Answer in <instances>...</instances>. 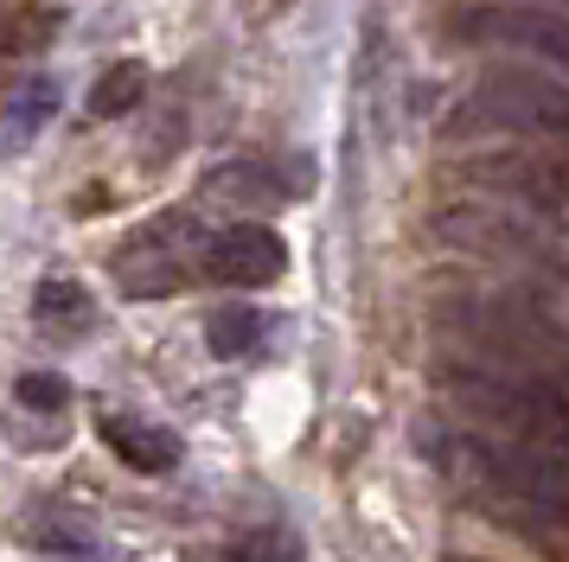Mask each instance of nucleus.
Returning a JSON list of instances; mask_svg holds the SVG:
<instances>
[{"instance_id": "nucleus-1", "label": "nucleus", "mask_w": 569, "mask_h": 562, "mask_svg": "<svg viewBox=\"0 0 569 562\" xmlns=\"http://www.w3.org/2000/svg\"><path fill=\"white\" fill-rule=\"evenodd\" d=\"M448 403L467 429L480 434H512V441H569V403L550 390V378L499 371V364H448Z\"/></svg>"}, {"instance_id": "nucleus-2", "label": "nucleus", "mask_w": 569, "mask_h": 562, "mask_svg": "<svg viewBox=\"0 0 569 562\" xmlns=\"http://www.w3.org/2000/svg\"><path fill=\"white\" fill-rule=\"evenodd\" d=\"M569 224H550L538 211L518 204H455L436 218V237L455 250L480 255V262H506V269H531V275H569Z\"/></svg>"}, {"instance_id": "nucleus-3", "label": "nucleus", "mask_w": 569, "mask_h": 562, "mask_svg": "<svg viewBox=\"0 0 569 562\" xmlns=\"http://www.w3.org/2000/svg\"><path fill=\"white\" fill-rule=\"evenodd\" d=\"M461 122L512 128V134H563L569 141V83L538 71H492L467 90Z\"/></svg>"}, {"instance_id": "nucleus-4", "label": "nucleus", "mask_w": 569, "mask_h": 562, "mask_svg": "<svg viewBox=\"0 0 569 562\" xmlns=\"http://www.w3.org/2000/svg\"><path fill=\"white\" fill-rule=\"evenodd\" d=\"M473 179L487 185L492 199L518 204V211H538L550 224L569 218V167L557 160H531V153H487L473 160Z\"/></svg>"}, {"instance_id": "nucleus-5", "label": "nucleus", "mask_w": 569, "mask_h": 562, "mask_svg": "<svg viewBox=\"0 0 569 562\" xmlns=\"http://www.w3.org/2000/svg\"><path fill=\"white\" fill-rule=\"evenodd\" d=\"M467 32L487 46L525 51V58L569 77V20L543 13V7H480V13H467Z\"/></svg>"}, {"instance_id": "nucleus-6", "label": "nucleus", "mask_w": 569, "mask_h": 562, "mask_svg": "<svg viewBox=\"0 0 569 562\" xmlns=\"http://www.w3.org/2000/svg\"><path fill=\"white\" fill-rule=\"evenodd\" d=\"M206 275L231 281V288H269V281L288 275V243L269 224H231L206 243Z\"/></svg>"}, {"instance_id": "nucleus-7", "label": "nucleus", "mask_w": 569, "mask_h": 562, "mask_svg": "<svg viewBox=\"0 0 569 562\" xmlns=\"http://www.w3.org/2000/svg\"><path fill=\"white\" fill-rule=\"evenodd\" d=\"M97 434L129 460L134 473H167V466H180V441L160 429V422L129 415V409H103V415H97Z\"/></svg>"}, {"instance_id": "nucleus-8", "label": "nucleus", "mask_w": 569, "mask_h": 562, "mask_svg": "<svg viewBox=\"0 0 569 562\" xmlns=\"http://www.w3.org/2000/svg\"><path fill=\"white\" fill-rule=\"evenodd\" d=\"M90 320H97V307L83 294V281H71V275L39 281V294H32V327L46 332V339H83Z\"/></svg>"}, {"instance_id": "nucleus-9", "label": "nucleus", "mask_w": 569, "mask_h": 562, "mask_svg": "<svg viewBox=\"0 0 569 562\" xmlns=\"http://www.w3.org/2000/svg\"><path fill=\"white\" fill-rule=\"evenodd\" d=\"M186 269L173 250H160V237H141L129 255H122V288L129 294H167V288H180Z\"/></svg>"}, {"instance_id": "nucleus-10", "label": "nucleus", "mask_w": 569, "mask_h": 562, "mask_svg": "<svg viewBox=\"0 0 569 562\" xmlns=\"http://www.w3.org/2000/svg\"><path fill=\"white\" fill-rule=\"evenodd\" d=\"M262 320L257 307H218L211 313V327H206V345H211V358H243V352H257L262 345Z\"/></svg>"}, {"instance_id": "nucleus-11", "label": "nucleus", "mask_w": 569, "mask_h": 562, "mask_svg": "<svg viewBox=\"0 0 569 562\" xmlns=\"http://www.w3.org/2000/svg\"><path fill=\"white\" fill-rule=\"evenodd\" d=\"M141 90H148V71L141 64H116V71L97 77V90H90V116H129L134 102H141Z\"/></svg>"}, {"instance_id": "nucleus-12", "label": "nucleus", "mask_w": 569, "mask_h": 562, "mask_svg": "<svg viewBox=\"0 0 569 562\" xmlns=\"http://www.w3.org/2000/svg\"><path fill=\"white\" fill-rule=\"evenodd\" d=\"M52 109H58V83L52 77H27L20 90H7V116H13L20 128H39Z\"/></svg>"}, {"instance_id": "nucleus-13", "label": "nucleus", "mask_w": 569, "mask_h": 562, "mask_svg": "<svg viewBox=\"0 0 569 562\" xmlns=\"http://www.w3.org/2000/svg\"><path fill=\"white\" fill-rule=\"evenodd\" d=\"M262 167H224V173L211 179V192L218 199H243V204H276L282 199V185L276 179H257Z\"/></svg>"}, {"instance_id": "nucleus-14", "label": "nucleus", "mask_w": 569, "mask_h": 562, "mask_svg": "<svg viewBox=\"0 0 569 562\" xmlns=\"http://www.w3.org/2000/svg\"><path fill=\"white\" fill-rule=\"evenodd\" d=\"M13 390H20V403H27V409H46V415H58V409L71 403L64 378H52V371H27V378L13 383Z\"/></svg>"}, {"instance_id": "nucleus-15", "label": "nucleus", "mask_w": 569, "mask_h": 562, "mask_svg": "<svg viewBox=\"0 0 569 562\" xmlns=\"http://www.w3.org/2000/svg\"><path fill=\"white\" fill-rule=\"evenodd\" d=\"M243 562H295L301 550H295V536H282V531H262V536H250L243 550H237Z\"/></svg>"}, {"instance_id": "nucleus-16", "label": "nucleus", "mask_w": 569, "mask_h": 562, "mask_svg": "<svg viewBox=\"0 0 569 562\" xmlns=\"http://www.w3.org/2000/svg\"><path fill=\"white\" fill-rule=\"evenodd\" d=\"M563 7H569V0H563Z\"/></svg>"}]
</instances>
